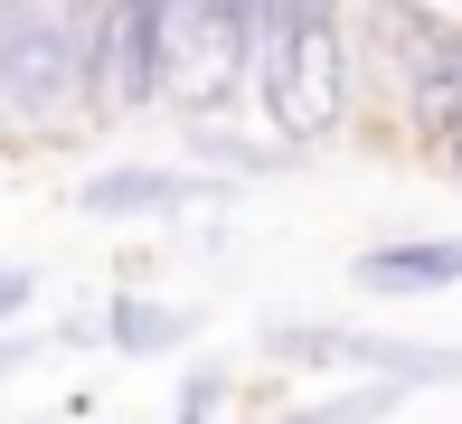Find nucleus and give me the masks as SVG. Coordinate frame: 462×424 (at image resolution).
<instances>
[{"label":"nucleus","mask_w":462,"mask_h":424,"mask_svg":"<svg viewBox=\"0 0 462 424\" xmlns=\"http://www.w3.org/2000/svg\"><path fill=\"white\" fill-rule=\"evenodd\" d=\"M76 85V38L57 0H0V114H57Z\"/></svg>","instance_id":"20e7f679"},{"label":"nucleus","mask_w":462,"mask_h":424,"mask_svg":"<svg viewBox=\"0 0 462 424\" xmlns=\"http://www.w3.org/2000/svg\"><path fill=\"white\" fill-rule=\"evenodd\" d=\"M255 76L264 114L283 142H321L349 114V48H340V0H274L255 19Z\"/></svg>","instance_id":"f257e3e1"},{"label":"nucleus","mask_w":462,"mask_h":424,"mask_svg":"<svg viewBox=\"0 0 462 424\" xmlns=\"http://www.w3.org/2000/svg\"><path fill=\"white\" fill-rule=\"evenodd\" d=\"M19 302H29V273H0V321H10Z\"/></svg>","instance_id":"9d476101"},{"label":"nucleus","mask_w":462,"mask_h":424,"mask_svg":"<svg viewBox=\"0 0 462 424\" xmlns=\"http://www.w3.org/2000/svg\"><path fill=\"white\" fill-rule=\"evenodd\" d=\"M255 67L236 0H152V95L180 114H217Z\"/></svg>","instance_id":"f03ea898"},{"label":"nucleus","mask_w":462,"mask_h":424,"mask_svg":"<svg viewBox=\"0 0 462 424\" xmlns=\"http://www.w3.org/2000/svg\"><path fill=\"white\" fill-rule=\"evenodd\" d=\"M208 406H217V377H199V387H189V406H180L171 424H208Z\"/></svg>","instance_id":"1a4fd4ad"},{"label":"nucleus","mask_w":462,"mask_h":424,"mask_svg":"<svg viewBox=\"0 0 462 424\" xmlns=\"http://www.w3.org/2000/svg\"><path fill=\"white\" fill-rule=\"evenodd\" d=\"M189 198H208V180H189V170H104V180H86L95 217H152V207H189Z\"/></svg>","instance_id":"423d86ee"},{"label":"nucleus","mask_w":462,"mask_h":424,"mask_svg":"<svg viewBox=\"0 0 462 424\" xmlns=\"http://www.w3.org/2000/svg\"><path fill=\"white\" fill-rule=\"evenodd\" d=\"M434 142H444V161H453V180H462V114H453V123H444Z\"/></svg>","instance_id":"9b49d317"},{"label":"nucleus","mask_w":462,"mask_h":424,"mask_svg":"<svg viewBox=\"0 0 462 424\" xmlns=\"http://www.w3.org/2000/svg\"><path fill=\"white\" fill-rule=\"evenodd\" d=\"M444 283H462V236H434V245H377V254H359V292H377V302L444 292Z\"/></svg>","instance_id":"39448f33"},{"label":"nucleus","mask_w":462,"mask_h":424,"mask_svg":"<svg viewBox=\"0 0 462 424\" xmlns=\"http://www.w3.org/2000/svg\"><path fill=\"white\" fill-rule=\"evenodd\" d=\"M406 387H359V396H330V406H302V415H283V424H368V415H387Z\"/></svg>","instance_id":"6e6552de"},{"label":"nucleus","mask_w":462,"mask_h":424,"mask_svg":"<svg viewBox=\"0 0 462 424\" xmlns=\"http://www.w3.org/2000/svg\"><path fill=\"white\" fill-rule=\"evenodd\" d=\"M189 330V311H152V302H114V339L123 349H171Z\"/></svg>","instance_id":"0eeeda50"},{"label":"nucleus","mask_w":462,"mask_h":424,"mask_svg":"<svg viewBox=\"0 0 462 424\" xmlns=\"http://www.w3.org/2000/svg\"><path fill=\"white\" fill-rule=\"evenodd\" d=\"M359 38H368V67L406 95V114L425 133H444L462 114V29L425 0H359Z\"/></svg>","instance_id":"7ed1b4c3"}]
</instances>
